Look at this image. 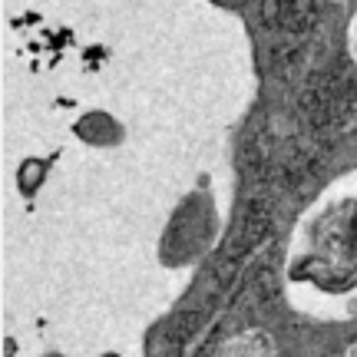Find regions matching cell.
<instances>
[{
  "label": "cell",
  "instance_id": "1",
  "mask_svg": "<svg viewBox=\"0 0 357 357\" xmlns=\"http://www.w3.org/2000/svg\"><path fill=\"white\" fill-rule=\"evenodd\" d=\"M288 291L324 318L357 314V169L321 192L291 231Z\"/></svg>",
  "mask_w": 357,
  "mask_h": 357
},
{
  "label": "cell",
  "instance_id": "2",
  "mask_svg": "<svg viewBox=\"0 0 357 357\" xmlns=\"http://www.w3.org/2000/svg\"><path fill=\"white\" fill-rule=\"evenodd\" d=\"M347 50H351V60L357 63V13L351 17V26H347Z\"/></svg>",
  "mask_w": 357,
  "mask_h": 357
}]
</instances>
